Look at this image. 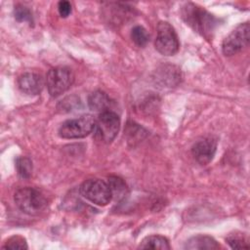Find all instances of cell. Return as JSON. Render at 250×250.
I'll use <instances>...</instances> for the list:
<instances>
[{
    "mask_svg": "<svg viewBox=\"0 0 250 250\" xmlns=\"http://www.w3.org/2000/svg\"><path fill=\"white\" fill-rule=\"evenodd\" d=\"M181 13L186 23L204 37L208 38L217 25V19L196 4L187 3Z\"/></svg>",
    "mask_w": 250,
    "mask_h": 250,
    "instance_id": "obj_1",
    "label": "cell"
},
{
    "mask_svg": "<svg viewBox=\"0 0 250 250\" xmlns=\"http://www.w3.org/2000/svg\"><path fill=\"white\" fill-rule=\"evenodd\" d=\"M14 200L22 212L31 216L41 214L47 207V198L39 189L34 188H19L14 194Z\"/></svg>",
    "mask_w": 250,
    "mask_h": 250,
    "instance_id": "obj_2",
    "label": "cell"
},
{
    "mask_svg": "<svg viewBox=\"0 0 250 250\" xmlns=\"http://www.w3.org/2000/svg\"><path fill=\"white\" fill-rule=\"evenodd\" d=\"M107 185L110 188L112 198L116 200H121L125 198V196L128 194V188L125 184V182L116 176H111L107 180Z\"/></svg>",
    "mask_w": 250,
    "mask_h": 250,
    "instance_id": "obj_13",
    "label": "cell"
},
{
    "mask_svg": "<svg viewBox=\"0 0 250 250\" xmlns=\"http://www.w3.org/2000/svg\"><path fill=\"white\" fill-rule=\"evenodd\" d=\"M89 107L94 111L104 112L108 110L110 100L108 96L103 91H96L92 93L88 99Z\"/></svg>",
    "mask_w": 250,
    "mask_h": 250,
    "instance_id": "obj_12",
    "label": "cell"
},
{
    "mask_svg": "<svg viewBox=\"0 0 250 250\" xmlns=\"http://www.w3.org/2000/svg\"><path fill=\"white\" fill-rule=\"evenodd\" d=\"M80 193L94 204L104 206L112 198L107 183L99 179H89L80 186Z\"/></svg>",
    "mask_w": 250,
    "mask_h": 250,
    "instance_id": "obj_4",
    "label": "cell"
},
{
    "mask_svg": "<svg viewBox=\"0 0 250 250\" xmlns=\"http://www.w3.org/2000/svg\"><path fill=\"white\" fill-rule=\"evenodd\" d=\"M155 49L163 56L175 55L180 47L174 27L167 21H160L156 28Z\"/></svg>",
    "mask_w": 250,
    "mask_h": 250,
    "instance_id": "obj_5",
    "label": "cell"
},
{
    "mask_svg": "<svg viewBox=\"0 0 250 250\" xmlns=\"http://www.w3.org/2000/svg\"><path fill=\"white\" fill-rule=\"evenodd\" d=\"M227 242L233 249H248L249 248L246 238L239 232L230 233L227 237Z\"/></svg>",
    "mask_w": 250,
    "mask_h": 250,
    "instance_id": "obj_17",
    "label": "cell"
},
{
    "mask_svg": "<svg viewBox=\"0 0 250 250\" xmlns=\"http://www.w3.org/2000/svg\"><path fill=\"white\" fill-rule=\"evenodd\" d=\"M14 16H15V19L20 22H29V23H31L33 21L31 11L23 5H17L15 7Z\"/></svg>",
    "mask_w": 250,
    "mask_h": 250,
    "instance_id": "obj_18",
    "label": "cell"
},
{
    "mask_svg": "<svg viewBox=\"0 0 250 250\" xmlns=\"http://www.w3.org/2000/svg\"><path fill=\"white\" fill-rule=\"evenodd\" d=\"M218 248H220V245L213 237L203 234L192 236L186 242L185 245V249L188 250H211Z\"/></svg>",
    "mask_w": 250,
    "mask_h": 250,
    "instance_id": "obj_11",
    "label": "cell"
},
{
    "mask_svg": "<svg viewBox=\"0 0 250 250\" xmlns=\"http://www.w3.org/2000/svg\"><path fill=\"white\" fill-rule=\"evenodd\" d=\"M249 33L250 26L248 22L239 24L223 41V53L226 56H232L242 51L249 44Z\"/></svg>",
    "mask_w": 250,
    "mask_h": 250,
    "instance_id": "obj_8",
    "label": "cell"
},
{
    "mask_svg": "<svg viewBox=\"0 0 250 250\" xmlns=\"http://www.w3.org/2000/svg\"><path fill=\"white\" fill-rule=\"evenodd\" d=\"M74 81V75L70 68L58 66L49 70L46 76V85L49 94L56 98L67 91Z\"/></svg>",
    "mask_w": 250,
    "mask_h": 250,
    "instance_id": "obj_3",
    "label": "cell"
},
{
    "mask_svg": "<svg viewBox=\"0 0 250 250\" xmlns=\"http://www.w3.org/2000/svg\"><path fill=\"white\" fill-rule=\"evenodd\" d=\"M217 149V141L213 138H204L197 141L192 148L191 152L195 160L201 164L206 165L213 159Z\"/></svg>",
    "mask_w": 250,
    "mask_h": 250,
    "instance_id": "obj_9",
    "label": "cell"
},
{
    "mask_svg": "<svg viewBox=\"0 0 250 250\" xmlns=\"http://www.w3.org/2000/svg\"><path fill=\"white\" fill-rule=\"evenodd\" d=\"M58 10L62 18H66L71 13V4L68 1H60L58 4Z\"/></svg>",
    "mask_w": 250,
    "mask_h": 250,
    "instance_id": "obj_20",
    "label": "cell"
},
{
    "mask_svg": "<svg viewBox=\"0 0 250 250\" xmlns=\"http://www.w3.org/2000/svg\"><path fill=\"white\" fill-rule=\"evenodd\" d=\"M18 85L21 91L27 95H38L43 89L44 81L38 73L25 72L19 77Z\"/></svg>",
    "mask_w": 250,
    "mask_h": 250,
    "instance_id": "obj_10",
    "label": "cell"
},
{
    "mask_svg": "<svg viewBox=\"0 0 250 250\" xmlns=\"http://www.w3.org/2000/svg\"><path fill=\"white\" fill-rule=\"evenodd\" d=\"M16 168L18 171V174L21 178H29L32 172V162L29 158L25 156L18 157L16 160Z\"/></svg>",
    "mask_w": 250,
    "mask_h": 250,
    "instance_id": "obj_16",
    "label": "cell"
},
{
    "mask_svg": "<svg viewBox=\"0 0 250 250\" xmlns=\"http://www.w3.org/2000/svg\"><path fill=\"white\" fill-rule=\"evenodd\" d=\"M131 38L137 46L144 47L148 42L149 35L145 27H143L142 25H136L132 28Z\"/></svg>",
    "mask_w": 250,
    "mask_h": 250,
    "instance_id": "obj_15",
    "label": "cell"
},
{
    "mask_svg": "<svg viewBox=\"0 0 250 250\" xmlns=\"http://www.w3.org/2000/svg\"><path fill=\"white\" fill-rule=\"evenodd\" d=\"M95 126V120L90 115L64 121L59 128V135L63 139H80L89 135Z\"/></svg>",
    "mask_w": 250,
    "mask_h": 250,
    "instance_id": "obj_7",
    "label": "cell"
},
{
    "mask_svg": "<svg viewBox=\"0 0 250 250\" xmlns=\"http://www.w3.org/2000/svg\"><path fill=\"white\" fill-rule=\"evenodd\" d=\"M5 249H27V243L25 239L21 235H14L10 237L3 245Z\"/></svg>",
    "mask_w": 250,
    "mask_h": 250,
    "instance_id": "obj_19",
    "label": "cell"
},
{
    "mask_svg": "<svg viewBox=\"0 0 250 250\" xmlns=\"http://www.w3.org/2000/svg\"><path fill=\"white\" fill-rule=\"evenodd\" d=\"M120 127L118 115L110 110L101 112L95 120L94 133L97 139L104 143H110L117 135Z\"/></svg>",
    "mask_w": 250,
    "mask_h": 250,
    "instance_id": "obj_6",
    "label": "cell"
},
{
    "mask_svg": "<svg viewBox=\"0 0 250 250\" xmlns=\"http://www.w3.org/2000/svg\"><path fill=\"white\" fill-rule=\"evenodd\" d=\"M141 249H170L169 241L161 235H150L142 240L139 245Z\"/></svg>",
    "mask_w": 250,
    "mask_h": 250,
    "instance_id": "obj_14",
    "label": "cell"
}]
</instances>
